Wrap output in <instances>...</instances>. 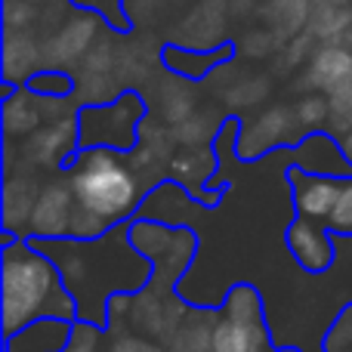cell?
Here are the masks:
<instances>
[{
    "label": "cell",
    "instance_id": "f546056e",
    "mask_svg": "<svg viewBox=\"0 0 352 352\" xmlns=\"http://www.w3.org/2000/svg\"><path fill=\"white\" fill-rule=\"evenodd\" d=\"M115 229V226L109 223V219H102L99 213L87 210V207H74V217H72V238H78V241H96V238L109 235V232Z\"/></svg>",
    "mask_w": 352,
    "mask_h": 352
},
{
    "label": "cell",
    "instance_id": "6da1fadb",
    "mask_svg": "<svg viewBox=\"0 0 352 352\" xmlns=\"http://www.w3.org/2000/svg\"><path fill=\"white\" fill-rule=\"evenodd\" d=\"M43 254L59 266L68 291L78 300V318L90 322V306H96V318L105 328L109 300L115 294H136L152 285L155 266L133 248L130 229L115 226L109 235L96 241L59 238V241H37Z\"/></svg>",
    "mask_w": 352,
    "mask_h": 352
},
{
    "label": "cell",
    "instance_id": "f35d334b",
    "mask_svg": "<svg viewBox=\"0 0 352 352\" xmlns=\"http://www.w3.org/2000/svg\"><path fill=\"white\" fill-rule=\"evenodd\" d=\"M334 3H340V6H352V0H334Z\"/></svg>",
    "mask_w": 352,
    "mask_h": 352
},
{
    "label": "cell",
    "instance_id": "836d02e7",
    "mask_svg": "<svg viewBox=\"0 0 352 352\" xmlns=\"http://www.w3.org/2000/svg\"><path fill=\"white\" fill-rule=\"evenodd\" d=\"M331 232H340V235H352V179H343L340 195H337V204L328 217Z\"/></svg>",
    "mask_w": 352,
    "mask_h": 352
},
{
    "label": "cell",
    "instance_id": "74e56055",
    "mask_svg": "<svg viewBox=\"0 0 352 352\" xmlns=\"http://www.w3.org/2000/svg\"><path fill=\"white\" fill-rule=\"evenodd\" d=\"M340 146H343V155H346V161L352 164V130H349V133L340 140Z\"/></svg>",
    "mask_w": 352,
    "mask_h": 352
},
{
    "label": "cell",
    "instance_id": "44dd1931",
    "mask_svg": "<svg viewBox=\"0 0 352 352\" xmlns=\"http://www.w3.org/2000/svg\"><path fill=\"white\" fill-rule=\"evenodd\" d=\"M219 316L229 318V322H235V324H241V328H248L250 334L260 337V340H269L263 303H260V294H256L254 287H248V285L232 287L229 297H226V303H223V309H219Z\"/></svg>",
    "mask_w": 352,
    "mask_h": 352
},
{
    "label": "cell",
    "instance_id": "30bf717a",
    "mask_svg": "<svg viewBox=\"0 0 352 352\" xmlns=\"http://www.w3.org/2000/svg\"><path fill=\"white\" fill-rule=\"evenodd\" d=\"M43 182L34 176V170L28 167H19V170H6L3 182V229L16 238L28 235V223L34 204L41 198Z\"/></svg>",
    "mask_w": 352,
    "mask_h": 352
},
{
    "label": "cell",
    "instance_id": "3957f363",
    "mask_svg": "<svg viewBox=\"0 0 352 352\" xmlns=\"http://www.w3.org/2000/svg\"><path fill=\"white\" fill-rule=\"evenodd\" d=\"M68 182L80 207L99 213L118 226L136 210L142 195V179L133 170L130 158L105 146H90L72 161Z\"/></svg>",
    "mask_w": 352,
    "mask_h": 352
},
{
    "label": "cell",
    "instance_id": "5bb4252c",
    "mask_svg": "<svg viewBox=\"0 0 352 352\" xmlns=\"http://www.w3.org/2000/svg\"><path fill=\"white\" fill-rule=\"evenodd\" d=\"M294 204L297 213L306 219H318V223H328L331 210L337 204V195H340L343 179L337 176H318V173H306V170H294Z\"/></svg>",
    "mask_w": 352,
    "mask_h": 352
},
{
    "label": "cell",
    "instance_id": "e0dca14e",
    "mask_svg": "<svg viewBox=\"0 0 352 352\" xmlns=\"http://www.w3.org/2000/svg\"><path fill=\"white\" fill-rule=\"evenodd\" d=\"M223 19H226V0H204L192 16L182 22L179 34V47L186 50H213L223 37Z\"/></svg>",
    "mask_w": 352,
    "mask_h": 352
},
{
    "label": "cell",
    "instance_id": "ab89813d",
    "mask_svg": "<svg viewBox=\"0 0 352 352\" xmlns=\"http://www.w3.org/2000/svg\"><path fill=\"white\" fill-rule=\"evenodd\" d=\"M275 352H300V349H275Z\"/></svg>",
    "mask_w": 352,
    "mask_h": 352
},
{
    "label": "cell",
    "instance_id": "9c48e42d",
    "mask_svg": "<svg viewBox=\"0 0 352 352\" xmlns=\"http://www.w3.org/2000/svg\"><path fill=\"white\" fill-rule=\"evenodd\" d=\"M78 198L72 192V182L68 179H53L43 182L41 198L34 204L28 223V235L34 241H59V238H72V217Z\"/></svg>",
    "mask_w": 352,
    "mask_h": 352
},
{
    "label": "cell",
    "instance_id": "484cf974",
    "mask_svg": "<svg viewBox=\"0 0 352 352\" xmlns=\"http://www.w3.org/2000/svg\"><path fill=\"white\" fill-rule=\"evenodd\" d=\"M173 140L179 148H195V146H207V142L217 136L219 130V118L210 115V111H195L192 118H186L182 124H176Z\"/></svg>",
    "mask_w": 352,
    "mask_h": 352
},
{
    "label": "cell",
    "instance_id": "ffe728a7",
    "mask_svg": "<svg viewBox=\"0 0 352 352\" xmlns=\"http://www.w3.org/2000/svg\"><path fill=\"white\" fill-rule=\"evenodd\" d=\"M217 170V158L207 146H195V148H179L170 161V179L182 188H192L195 195L207 186V179Z\"/></svg>",
    "mask_w": 352,
    "mask_h": 352
},
{
    "label": "cell",
    "instance_id": "d6a6232c",
    "mask_svg": "<svg viewBox=\"0 0 352 352\" xmlns=\"http://www.w3.org/2000/svg\"><path fill=\"white\" fill-rule=\"evenodd\" d=\"M278 43H281V37L275 34L272 28H256L241 37V50L250 59H266V56H272L275 50H278Z\"/></svg>",
    "mask_w": 352,
    "mask_h": 352
},
{
    "label": "cell",
    "instance_id": "cb8c5ba5",
    "mask_svg": "<svg viewBox=\"0 0 352 352\" xmlns=\"http://www.w3.org/2000/svg\"><path fill=\"white\" fill-rule=\"evenodd\" d=\"M158 111H161V121H164L167 127H176V124H182L186 118H192L195 111H198L192 87H188L186 80H176V78L164 80L161 96H158Z\"/></svg>",
    "mask_w": 352,
    "mask_h": 352
},
{
    "label": "cell",
    "instance_id": "d590c367",
    "mask_svg": "<svg viewBox=\"0 0 352 352\" xmlns=\"http://www.w3.org/2000/svg\"><path fill=\"white\" fill-rule=\"evenodd\" d=\"M328 352H352V306L334 322L328 334Z\"/></svg>",
    "mask_w": 352,
    "mask_h": 352
},
{
    "label": "cell",
    "instance_id": "5b68a950",
    "mask_svg": "<svg viewBox=\"0 0 352 352\" xmlns=\"http://www.w3.org/2000/svg\"><path fill=\"white\" fill-rule=\"evenodd\" d=\"M142 99L136 93H121L109 105H87L80 111V146H105L115 152H130L140 140Z\"/></svg>",
    "mask_w": 352,
    "mask_h": 352
},
{
    "label": "cell",
    "instance_id": "603a6c76",
    "mask_svg": "<svg viewBox=\"0 0 352 352\" xmlns=\"http://www.w3.org/2000/svg\"><path fill=\"white\" fill-rule=\"evenodd\" d=\"M217 312H188L186 322L176 328V334L167 340V352H207L213 340V328H217Z\"/></svg>",
    "mask_w": 352,
    "mask_h": 352
},
{
    "label": "cell",
    "instance_id": "9a60e30c",
    "mask_svg": "<svg viewBox=\"0 0 352 352\" xmlns=\"http://www.w3.org/2000/svg\"><path fill=\"white\" fill-rule=\"evenodd\" d=\"M349 74H352V50L337 47V43H322V47L312 53V59L306 62L303 87L312 93H324V96H328Z\"/></svg>",
    "mask_w": 352,
    "mask_h": 352
},
{
    "label": "cell",
    "instance_id": "52a82bcc",
    "mask_svg": "<svg viewBox=\"0 0 352 352\" xmlns=\"http://www.w3.org/2000/svg\"><path fill=\"white\" fill-rule=\"evenodd\" d=\"M80 142V115H65L47 121L41 130L22 140V167L28 170H56L68 155L74 152V146Z\"/></svg>",
    "mask_w": 352,
    "mask_h": 352
},
{
    "label": "cell",
    "instance_id": "f1b7e54d",
    "mask_svg": "<svg viewBox=\"0 0 352 352\" xmlns=\"http://www.w3.org/2000/svg\"><path fill=\"white\" fill-rule=\"evenodd\" d=\"M266 96H269V80L266 78H244V80H238L235 87L226 90V105L235 109V111H241V109H250V105L263 102Z\"/></svg>",
    "mask_w": 352,
    "mask_h": 352
},
{
    "label": "cell",
    "instance_id": "4316f807",
    "mask_svg": "<svg viewBox=\"0 0 352 352\" xmlns=\"http://www.w3.org/2000/svg\"><path fill=\"white\" fill-rule=\"evenodd\" d=\"M294 111H297V121L303 130H318V127H324V124H331V99L324 96V93L309 90L294 105Z\"/></svg>",
    "mask_w": 352,
    "mask_h": 352
},
{
    "label": "cell",
    "instance_id": "d4e9b609",
    "mask_svg": "<svg viewBox=\"0 0 352 352\" xmlns=\"http://www.w3.org/2000/svg\"><path fill=\"white\" fill-rule=\"evenodd\" d=\"M210 349H217V352H260V349H269V340H260V337H254L248 328H241V324H235V322L219 316L217 328H213Z\"/></svg>",
    "mask_w": 352,
    "mask_h": 352
},
{
    "label": "cell",
    "instance_id": "e575fe53",
    "mask_svg": "<svg viewBox=\"0 0 352 352\" xmlns=\"http://www.w3.org/2000/svg\"><path fill=\"white\" fill-rule=\"evenodd\" d=\"M316 37L309 34V31H303V34H297V37H291V41H285V65L287 68H294V65H303V62H309L312 59V53H316Z\"/></svg>",
    "mask_w": 352,
    "mask_h": 352
},
{
    "label": "cell",
    "instance_id": "ba28073f",
    "mask_svg": "<svg viewBox=\"0 0 352 352\" xmlns=\"http://www.w3.org/2000/svg\"><path fill=\"white\" fill-rule=\"evenodd\" d=\"M300 121L297 111L287 109V105H272V109L260 111L250 124H244L241 133H238V158L241 161H254L260 158L269 148H278L285 142L297 140L300 136Z\"/></svg>",
    "mask_w": 352,
    "mask_h": 352
},
{
    "label": "cell",
    "instance_id": "4dcf8cb0",
    "mask_svg": "<svg viewBox=\"0 0 352 352\" xmlns=\"http://www.w3.org/2000/svg\"><path fill=\"white\" fill-rule=\"evenodd\" d=\"M28 87L34 93H41V96H68L74 90V80L59 68H47V72H37L28 80Z\"/></svg>",
    "mask_w": 352,
    "mask_h": 352
},
{
    "label": "cell",
    "instance_id": "d6986e66",
    "mask_svg": "<svg viewBox=\"0 0 352 352\" xmlns=\"http://www.w3.org/2000/svg\"><path fill=\"white\" fill-rule=\"evenodd\" d=\"M43 62V50L28 31H6L3 37V78L6 84L31 80L37 74V65Z\"/></svg>",
    "mask_w": 352,
    "mask_h": 352
},
{
    "label": "cell",
    "instance_id": "1f68e13d",
    "mask_svg": "<svg viewBox=\"0 0 352 352\" xmlns=\"http://www.w3.org/2000/svg\"><path fill=\"white\" fill-rule=\"evenodd\" d=\"M109 352H167V346H161L155 337L121 331V334H109Z\"/></svg>",
    "mask_w": 352,
    "mask_h": 352
},
{
    "label": "cell",
    "instance_id": "7a4b0ae2",
    "mask_svg": "<svg viewBox=\"0 0 352 352\" xmlns=\"http://www.w3.org/2000/svg\"><path fill=\"white\" fill-rule=\"evenodd\" d=\"M41 318L78 322V300L68 291L59 266L37 241L6 235L0 269V324L3 337L19 334Z\"/></svg>",
    "mask_w": 352,
    "mask_h": 352
},
{
    "label": "cell",
    "instance_id": "83f0119b",
    "mask_svg": "<svg viewBox=\"0 0 352 352\" xmlns=\"http://www.w3.org/2000/svg\"><path fill=\"white\" fill-rule=\"evenodd\" d=\"M331 99V130L346 136L352 130V74L328 93Z\"/></svg>",
    "mask_w": 352,
    "mask_h": 352
},
{
    "label": "cell",
    "instance_id": "2e32d148",
    "mask_svg": "<svg viewBox=\"0 0 352 352\" xmlns=\"http://www.w3.org/2000/svg\"><path fill=\"white\" fill-rule=\"evenodd\" d=\"M297 167L306 173L337 176V179L352 173V164L346 161V155H343V146H337L324 133H309L297 142Z\"/></svg>",
    "mask_w": 352,
    "mask_h": 352
},
{
    "label": "cell",
    "instance_id": "277c9868",
    "mask_svg": "<svg viewBox=\"0 0 352 352\" xmlns=\"http://www.w3.org/2000/svg\"><path fill=\"white\" fill-rule=\"evenodd\" d=\"M130 241L133 248L155 266L152 285L173 291L176 278L186 272L195 254V238L188 229L170 223H158V219H140L130 226Z\"/></svg>",
    "mask_w": 352,
    "mask_h": 352
},
{
    "label": "cell",
    "instance_id": "7402d4cb",
    "mask_svg": "<svg viewBox=\"0 0 352 352\" xmlns=\"http://www.w3.org/2000/svg\"><path fill=\"white\" fill-rule=\"evenodd\" d=\"M260 12L281 41H291V37L303 34L309 25L312 0H263Z\"/></svg>",
    "mask_w": 352,
    "mask_h": 352
},
{
    "label": "cell",
    "instance_id": "ac0fdd59",
    "mask_svg": "<svg viewBox=\"0 0 352 352\" xmlns=\"http://www.w3.org/2000/svg\"><path fill=\"white\" fill-rule=\"evenodd\" d=\"M72 324L74 322L62 318H41L19 334L6 337V352H62L72 337Z\"/></svg>",
    "mask_w": 352,
    "mask_h": 352
},
{
    "label": "cell",
    "instance_id": "8d00e7d4",
    "mask_svg": "<svg viewBox=\"0 0 352 352\" xmlns=\"http://www.w3.org/2000/svg\"><path fill=\"white\" fill-rule=\"evenodd\" d=\"M31 22H34L31 0H6V31H25Z\"/></svg>",
    "mask_w": 352,
    "mask_h": 352
},
{
    "label": "cell",
    "instance_id": "8992f818",
    "mask_svg": "<svg viewBox=\"0 0 352 352\" xmlns=\"http://www.w3.org/2000/svg\"><path fill=\"white\" fill-rule=\"evenodd\" d=\"M188 312L192 309L167 287L146 285L142 291L130 294V331L155 337V340H170Z\"/></svg>",
    "mask_w": 352,
    "mask_h": 352
},
{
    "label": "cell",
    "instance_id": "7c38bea8",
    "mask_svg": "<svg viewBox=\"0 0 352 352\" xmlns=\"http://www.w3.org/2000/svg\"><path fill=\"white\" fill-rule=\"evenodd\" d=\"M173 130L170 127H161V124H152L146 118L140 127V140H136V146L130 148V164H133V170L140 173L142 186H146L148 176H158L161 170H170V161H173Z\"/></svg>",
    "mask_w": 352,
    "mask_h": 352
},
{
    "label": "cell",
    "instance_id": "60d3db41",
    "mask_svg": "<svg viewBox=\"0 0 352 352\" xmlns=\"http://www.w3.org/2000/svg\"><path fill=\"white\" fill-rule=\"evenodd\" d=\"M207 352H217V349H207Z\"/></svg>",
    "mask_w": 352,
    "mask_h": 352
},
{
    "label": "cell",
    "instance_id": "4fadbf2b",
    "mask_svg": "<svg viewBox=\"0 0 352 352\" xmlns=\"http://www.w3.org/2000/svg\"><path fill=\"white\" fill-rule=\"evenodd\" d=\"M96 41V16H80L65 22L43 47V62L47 68H65L80 62L93 50Z\"/></svg>",
    "mask_w": 352,
    "mask_h": 352
},
{
    "label": "cell",
    "instance_id": "8fae6325",
    "mask_svg": "<svg viewBox=\"0 0 352 352\" xmlns=\"http://www.w3.org/2000/svg\"><path fill=\"white\" fill-rule=\"evenodd\" d=\"M287 248L306 272H324L334 260V241L318 219H294L287 229Z\"/></svg>",
    "mask_w": 352,
    "mask_h": 352
}]
</instances>
